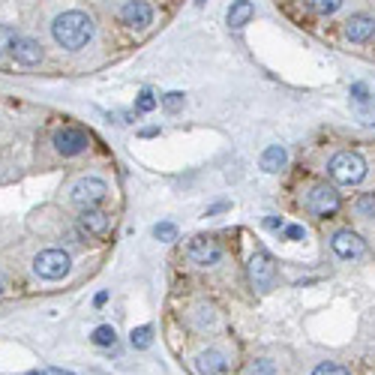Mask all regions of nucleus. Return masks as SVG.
Returning a JSON list of instances; mask_svg holds the SVG:
<instances>
[{
  "mask_svg": "<svg viewBox=\"0 0 375 375\" xmlns=\"http://www.w3.org/2000/svg\"><path fill=\"white\" fill-rule=\"evenodd\" d=\"M129 342H133V349H138V351L150 349V342H153V330H150L148 324L133 327V334H129Z\"/></svg>",
  "mask_w": 375,
  "mask_h": 375,
  "instance_id": "18",
  "label": "nucleus"
},
{
  "mask_svg": "<svg viewBox=\"0 0 375 375\" xmlns=\"http://www.w3.org/2000/svg\"><path fill=\"white\" fill-rule=\"evenodd\" d=\"M220 258H222V247L216 237L198 235L186 243V262L195 267H213V264H220Z\"/></svg>",
  "mask_w": 375,
  "mask_h": 375,
  "instance_id": "4",
  "label": "nucleus"
},
{
  "mask_svg": "<svg viewBox=\"0 0 375 375\" xmlns=\"http://www.w3.org/2000/svg\"><path fill=\"white\" fill-rule=\"evenodd\" d=\"M163 106H165V111H178V108L183 106V93H180V91L165 93V96H163Z\"/></svg>",
  "mask_w": 375,
  "mask_h": 375,
  "instance_id": "26",
  "label": "nucleus"
},
{
  "mask_svg": "<svg viewBox=\"0 0 375 375\" xmlns=\"http://www.w3.org/2000/svg\"><path fill=\"white\" fill-rule=\"evenodd\" d=\"M51 36L61 48L66 51H78L84 48L88 42L93 39V19L88 12L81 9H69V12H61L51 24Z\"/></svg>",
  "mask_w": 375,
  "mask_h": 375,
  "instance_id": "1",
  "label": "nucleus"
},
{
  "mask_svg": "<svg viewBox=\"0 0 375 375\" xmlns=\"http://www.w3.org/2000/svg\"><path fill=\"white\" fill-rule=\"evenodd\" d=\"M285 163H288V153H285L282 144H270V148L262 153V168H264V171H270V175H277V171H282V168H285Z\"/></svg>",
  "mask_w": 375,
  "mask_h": 375,
  "instance_id": "16",
  "label": "nucleus"
},
{
  "mask_svg": "<svg viewBox=\"0 0 375 375\" xmlns=\"http://www.w3.org/2000/svg\"><path fill=\"white\" fill-rule=\"evenodd\" d=\"M345 36H349L351 42H369L375 36V19L372 16H351L349 21H345Z\"/></svg>",
  "mask_w": 375,
  "mask_h": 375,
  "instance_id": "12",
  "label": "nucleus"
},
{
  "mask_svg": "<svg viewBox=\"0 0 375 375\" xmlns=\"http://www.w3.org/2000/svg\"><path fill=\"white\" fill-rule=\"evenodd\" d=\"M307 207L315 216H334L339 210V192L334 190V186H327V183L312 186L309 195H307Z\"/></svg>",
  "mask_w": 375,
  "mask_h": 375,
  "instance_id": "8",
  "label": "nucleus"
},
{
  "mask_svg": "<svg viewBox=\"0 0 375 375\" xmlns=\"http://www.w3.org/2000/svg\"><path fill=\"white\" fill-rule=\"evenodd\" d=\"M192 366H195V375H222L228 360H225L222 351H201L192 360Z\"/></svg>",
  "mask_w": 375,
  "mask_h": 375,
  "instance_id": "14",
  "label": "nucleus"
},
{
  "mask_svg": "<svg viewBox=\"0 0 375 375\" xmlns=\"http://www.w3.org/2000/svg\"><path fill=\"white\" fill-rule=\"evenodd\" d=\"M135 108H138V111H144V114L153 111V108H156L153 93H150V91H141V93H138V99H135Z\"/></svg>",
  "mask_w": 375,
  "mask_h": 375,
  "instance_id": "24",
  "label": "nucleus"
},
{
  "mask_svg": "<svg viewBox=\"0 0 375 375\" xmlns=\"http://www.w3.org/2000/svg\"><path fill=\"white\" fill-rule=\"evenodd\" d=\"M120 21L126 27H148L153 21V9L148 0H126L120 6Z\"/></svg>",
  "mask_w": 375,
  "mask_h": 375,
  "instance_id": "10",
  "label": "nucleus"
},
{
  "mask_svg": "<svg viewBox=\"0 0 375 375\" xmlns=\"http://www.w3.org/2000/svg\"><path fill=\"white\" fill-rule=\"evenodd\" d=\"M91 342L99 345V349H111L114 342H118V334H114V327L111 324H99L93 334H91Z\"/></svg>",
  "mask_w": 375,
  "mask_h": 375,
  "instance_id": "17",
  "label": "nucleus"
},
{
  "mask_svg": "<svg viewBox=\"0 0 375 375\" xmlns=\"http://www.w3.org/2000/svg\"><path fill=\"white\" fill-rule=\"evenodd\" d=\"M27 375H48V372H27Z\"/></svg>",
  "mask_w": 375,
  "mask_h": 375,
  "instance_id": "34",
  "label": "nucleus"
},
{
  "mask_svg": "<svg viewBox=\"0 0 375 375\" xmlns=\"http://www.w3.org/2000/svg\"><path fill=\"white\" fill-rule=\"evenodd\" d=\"M16 39H19L16 27H12V24H0V54L12 51V46H16Z\"/></svg>",
  "mask_w": 375,
  "mask_h": 375,
  "instance_id": "21",
  "label": "nucleus"
},
{
  "mask_svg": "<svg viewBox=\"0 0 375 375\" xmlns=\"http://www.w3.org/2000/svg\"><path fill=\"white\" fill-rule=\"evenodd\" d=\"M354 210H357V216H364V220H375V192H364V195H360Z\"/></svg>",
  "mask_w": 375,
  "mask_h": 375,
  "instance_id": "19",
  "label": "nucleus"
},
{
  "mask_svg": "<svg viewBox=\"0 0 375 375\" xmlns=\"http://www.w3.org/2000/svg\"><path fill=\"white\" fill-rule=\"evenodd\" d=\"M106 195H108V183L103 178H78L76 183H72V190H69V198L76 201L81 210L103 205Z\"/></svg>",
  "mask_w": 375,
  "mask_h": 375,
  "instance_id": "5",
  "label": "nucleus"
},
{
  "mask_svg": "<svg viewBox=\"0 0 375 375\" xmlns=\"http://www.w3.org/2000/svg\"><path fill=\"white\" fill-rule=\"evenodd\" d=\"M351 96L357 99V103H366V99H369V91H366V84H351Z\"/></svg>",
  "mask_w": 375,
  "mask_h": 375,
  "instance_id": "28",
  "label": "nucleus"
},
{
  "mask_svg": "<svg viewBox=\"0 0 375 375\" xmlns=\"http://www.w3.org/2000/svg\"><path fill=\"white\" fill-rule=\"evenodd\" d=\"M4 288H6V279H4V273H0V294H4Z\"/></svg>",
  "mask_w": 375,
  "mask_h": 375,
  "instance_id": "33",
  "label": "nucleus"
},
{
  "mask_svg": "<svg viewBox=\"0 0 375 375\" xmlns=\"http://www.w3.org/2000/svg\"><path fill=\"white\" fill-rule=\"evenodd\" d=\"M252 19H255L252 0H235V4L228 6V27H232V31H240V27H247Z\"/></svg>",
  "mask_w": 375,
  "mask_h": 375,
  "instance_id": "15",
  "label": "nucleus"
},
{
  "mask_svg": "<svg viewBox=\"0 0 375 375\" xmlns=\"http://www.w3.org/2000/svg\"><path fill=\"white\" fill-rule=\"evenodd\" d=\"M247 375H277V366L270 360H255V364L247 366Z\"/></svg>",
  "mask_w": 375,
  "mask_h": 375,
  "instance_id": "23",
  "label": "nucleus"
},
{
  "mask_svg": "<svg viewBox=\"0 0 375 375\" xmlns=\"http://www.w3.org/2000/svg\"><path fill=\"white\" fill-rule=\"evenodd\" d=\"M250 279L258 292H270L277 285V264H273L270 252L264 250H255L252 258H250Z\"/></svg>",
  "mask_w": 375,
  "mask_h": 375,
  "instance_id": "7",
  "label": "nucleus"
},
{
  "mask_svg": "<svg viewBox=\"0 0 375 375\" xmlns=\"http://www.w3.org/2000/svg\"><path fill=\"white\" fill-rule=\"evenodd\" d=\"M195 4H198V6H201V4H207V0H195Z\"/></svg>",
  "mask_w": 375,
  "mask_h": 375,
  "instance_id": "35",
  "label": "nucleus"
},
{
  "mask_svg": "<svg viewBox=\"0 0 375 375\" xmlns=\"http://www.w3.org/2000/svg\"><path fill=\"white\" fill-rule=\"evenodd\" d=\"M106 300H108V294H106V292H99V294H96V300H93V304H96V307H103Z\"/></svg>",
  "mask_w": 375,
  "mask_h": 375,
  "instance_id": "31",
  "label": "nucleus"
},
{
  "mask_svg": "<svg viewBox=\"0 0 375 375\" xmlns=\"http://www.w3.org/2000/svg\"><path fill=\"white\" fill-rule=\"evenodd\" d=\"M309 6L315 12H322V16H334V12L342 6V0H309Z\"/></svg>",
  "mask_w": 375,
  "mask_h": 375,
  "instance_id": "22",
  "label": "nucleus"
},
{
  "mask_svg": "<svg viewBox=\"0 0 375 375\" xmlns=\"http://www.w3.org/2000/svg\"><path fill=\"white\" fill-rule=\"evenodd\" d=\"M51 144L61 156H78V153H84L91 148V135L84 133L81 126H63V129H57L54 133Z\"/></svg>",
  "mask_w": 375,
  "mask_h": 375,
  "instance_id": "6",
  "label": "nucleus"
},
{
  "mask_svg": "<svg viewBox=\"0 0 375 375\" xmlns=\"http://www.w3.org/2000/svg\"><path fill=\"white\" fill-rule=\"evenodd\" d=\"M285 237L288 240H304L307 237V228L304 225H285Z\"/></svg>",
  "mask_w": 375,
  "mask_h": 375,
  "instance_id": "27",
  "label": "nucleus"
},
{
  "mask_svg": "<svg viewBox=\"0 0 375 375\" xmlns=\"http://www.w3.org/2000/svg\"><path fill=\"white\" fill-rule=\"evenodd\" d=\"M78 225L88 237H106L108 228H111V216L106 210H96V207H84L78 216Z\"/></svg>",
  "mask_w": 375,
  "mask_h": 375,
  "instance_id": "9",
  "label": "nucleus"
},
{
  "mask_svg": "<svg viewBox=\"0 0 375 375\" xmlns=\"http://www.w3.org/2000/svg\"><path fill=\"white\" fill-rule=\"evenodd\" d=\"M222 210H228V201H220V205L207 207V216H213V213H222Z\"/></svg>",
  "mask_w": 375,
  "mask_h": 375,
  "instance_id": "29",
  "label": "nucleus"
},
{
  "mask_svg": "<svg viewBox=\"0 0 375 375\" xmlns=\"http://www.w3.org/2000/svg\"><path fill=\"white\" fill-rule=\"evenodd\" d=\"M267 228H282V220H277V216H270V220H264Z\"/></svg>",
  "mask_w": 375,
  "mask_h": 375,
  "instance_id": "30",
  "label": "nucleus"
},
{
  "mask_svg": "<svg viewBox=\"0 0 375 375\" xmlns=\"http://www.w3.org/2000/svg\"><path fill=\"white\" fill-rule=\"evenodd\" d=\"M12 57H16L19 63H24V66H36L42 61V46L36 39H31V36H19L16 46H12Z\"/></svg>",
  "mask_w": 375,
  "mask_h": 375,
  "instance_id": "13",
  "label": "nucleus"
},
{
  "mask_svg": "<svg viewBox=\"0 0 375 375\" xmlns=\"http://www.w3.org/2000/svg\"><path fill=\"white\" fill-rule=\"evenodd\" d=\"M48 375H72V372H66V369H51Z\"/></svg>",
  "mask_w": 375,
  "mask_h": 375,
  "instance_id": "32",
  "label": "nucleus"
},
{
  "mask_svg": "<svg viewBox=\"0 0 375 375\" xmlns=\"http://www.w3.org/2000/svg\"><path fill=\"white\" fill-rule=\"evenodd\" d=\"M72 267V258L69 252L63 250H42L36 258H34V273L39 279H63Z\"/></svg>",
  "mask_w": 375,
  "mask_h": 375,
  "instance_id": "3",
  "label": "nucleus"
},
{
  "mask_svg": "<svg viewBox=\"0 0 375 375\" xmlns=\"http://www.w3.org/2000/svg\"><path fill=\"white\" fill-rule=\"evenodd\" d=\"M327 171H330V178H334V183L354 186V183H360L366 178V160L360 153H354V150H342V153H337L334 160H330Z\"/></svg>",
  "mask_w": 375,
  "mask_h": 375,
  "instance_id": "2",
  "label": "nucleus"
},
{
  "mask_svg": "<svg viewBox=\"0 0 375 375\" xmlns=\"http://www.w3.org/2000/svg\"><path fill=\"white\" fill-rule=\"evenodd\" d=\"M312 375H351V372L345 366H339V364H322V366L312 369Z\"/></svg>",
  "mask_w": 375,
  "mask_h": 375,
  "instance_id": "25",
  "label": "nucleus"
},
{
  "mask_svg": "<svg viewBox=\"0 0 375 375\" xmlns=\"http://www.w3.org/2000/svg\"><path fill=\"white\" fill-rule=\"evenodd\" d=\"M330 247H334V252L339 258H360L366 252V243L360 240L354 232H349V228H345V232H337L334 240H330Z\"/></svg>",
  "mask_w": 375,
  "mask_h": 375,
  "instance_id": "11",
  "label": "nucleus"
},
{
  "mask_svg": "<svg viewBox=\"0 0 375 375\" xmlns=\"http://www.w3.org/2000/svg\"><path fill=\"white\" fill-rule=\"evenodd\" d=\"M153 237L163 240V243L178 240V225H175V222H156V225H153Z\"/></svg>",
  "mask_w": 375,
  "mask_h": 375,
  "instance_id": "20",
  "label": "nucleus"
}]
</instances>
